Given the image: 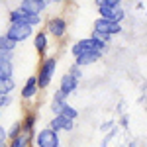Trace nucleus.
Segmentation results:
<instances>
[{
    "label": "nucleus",
    "mask_w": 147,
    "mask_h": 147,
    "mask_svg": "<svg viewBox=\"0 0 147 147\" xmlns=\"http://www.w3.org/2000/svg\"><path fill=\"white\" fill-rule=\"evenodd\" d=\"M14 88V82L12 79H0V94H8Z\"/></svg>",
    "instance_id": "nucleus-14"
},
{
    "label": "nucleus",
    "mask_w": 147,
    "mask_h": 147,
    "mask_svg": "<svg viewBox=\"0 0 147 147\" xmlns=\"http://www.w3.org/2000/svg\"><path fill=\"white\" fill-rule=\"evenodd\" d=\"M28 141H30V136L20 134V136L14 139V145H12V147H26V145H28Z\"/></svg>",
    "instance_id": "nucleus-18"
},
{
    "label": "nucleus",
    "mask_w": 147,
    "mask_h": 147,
    "mask_svg": "<svg viewBox=\"0 0 147 147\" xmlns=\"http://www.w3.org/2000/svg\"><path fill=\"white\" fill-rule=\"evenodd\" d=\"M71 127H73V122L57 114V118L53 120V122H51V127H49V129H53V131H57V129H71Z\"/></svg>",
    "instance_id": "nucleus-9"
},
{
    "label": "nucleus",
    "mask_w": 147,
    "mask_h": 147,
    "mask_svg": "<svg viewBox=\"0 0 147 147\" xmlns=\"http://www.w3.org/2000/svg\"><path fill=\"white\" fill-rule=\"evenodd\" d=\"M65 106H67V104H65V96H63L61 92H57V94H55V98H53V104H51L53 112L59 114L61 110H63V108H65Z\"/></svg>",
    "instance_id": "nucleus-12"
},
{
    "label": "nucleus",
    "mask_w": 147,
    "mask_h": 147,
    "mask_svg": "<svg viewBox=\"0 0 147 147\" xmlns=\"http://www.w3.org/2000/svg\"><path fill=\"white\" fill-rule=\"evenodd\" d=\"M59 116H63V118H67V120L73 122V120L77 118V110H75V108H71V106H65V108L59 112Z\"/></svg>",
    "instance_id": "nucleus-15"
},
{
    "label": "nucleus",
    "mask_w": 147,
    "mask_h": 147,
    "mask_svg": "<svg viewBox=\"0 0 147 147\" xmlns=\"http://www.w3.org/2000/svg\"><path fill=\"white\" fill-rule=\"evenodd\" d=\"M35 90H37V79L32 77V79H28V82H26V86H24V90H22V96L24 98H32L35 94Z\"/></svg>",
    "instance_id": "nucleus-10"
},
{
    "label": "nucleus",
    "mask_w": 147,
    "mask_h": 147,
    "mask_svg": "<svg viewBox=\"0 0 147 147\" xmlns=\"http://www.w3.org/2000/svg\"><path fill=\"white\" fill-rule=\"evenodd\" d=\"M12 63H0V79H10Z\"/></svg>",
    "instance_id": "nucleus-16"
},
{
    "label": "nucleus",
    "mask_w": 147,
    "mask_h": 147,
    "mask_svg": "<svg viewBox=\"0 0 147 147\" xmlns=\"http://www.w3.org/2000/svg\"><path fill=\"white\" fill-rule=\"evenodd\" d=\"M14 47H16V43L10 41L6 35H2V37H0V51H2V53H10Z\"/></svg>",
    "instance_id": "nucleus-13"
},
{
    "label": "nucleus",
    "mask_w": 147,
    "mask_h": 147,
    "mask_svg": "<svg viewBox=\"0 0 147 147\" xmlns=\"http://www.w3.org/2000/svg\"><path fill=\"white\" fill-rule=\"evenodd\" d=\"M6 137H8V134L0 127V147H4V141H6Z\"/></svg>",
    "instance_id": "nucleus-23"
},
{
    "label": "nucleus",
    "mask_w": 147,
    "mask_h": 147,
    "mask_svg": "<svg viewBox=\"0 0 147 147\" xmlns=\"http://www.w3.org/2000/svg\"><path fill=\"white\" fill-rule=\"evenodd\" d=\"M0 63H10V53H2L0 51Z\"/></svg>",
    "instance_id": "nucleus-22"
},
{
    "label": "nucleus",
    "mask_w": 147,
    "mask_h": 147,
    "mask_svg": "<svg viewBox=\"0 0 147 147\" xmlns=\"http://www.w3.org/2000/svg\"><path fill=\"white\" fill-rule=\"evenodd\" d=\"M45 45H47L45 34H37V35H35V49H37V51H43V49H45Z\"/></svg>",
    "instance_id": "nucleus-17"
},
{
    "label": "nucleus",
    "mask_w": 147,
    "mask_h": 147,
    "mask_svg": "<svg viewBox=\"0 0 147 147\" xmlns=\"http://www.w3.org/2000/svg\"><path fill=\"white\" fill-rule=\"evenodd\" d=\"M122 32V26L120 24L112 22V20H104V18H100V20H96L94 22V34L96 35H102V37H110V35H116Z\"/></svg>",
    "instance_id": "nucleus-2"
},
{
    "label": "nucleus",
    "mask_w": 147,
    "mask_h": 147,
    "mask_svg": "<svg viewBox=\"0 0 147 147\" xmlns=\"http://www.w3.org/2000/svg\"><path fill=\"white\" fill-rule=\"evenodd\" d=\"M45 6H47V2H43V0H26V2H22V6H20V12L39 16V12L43 10Z\"/></svg>",
    "instance_id": "nucleus-6"
},
{
    "label": "nucleus",
    "mask_w": 147,
    "mask_h": 147,
    "mask_svg": "<svg viewBox=\"0 0 147 147\" xmlns=\"http://www.w3.org/2000/svg\"><path fill=\"white\" fill-rule=\"evenodd\" d=\"M55 59H47L45 63L41 65V71H39V77H37V86H41V88H45L47 84H49V80L53 77V71H55Z\"/></svg>",
    "instance_id": "nucleus-4"
},
{
    "label": "nucleus",
    "mask_w": 147,
    "mask_h": 147,
    "mask_svg": "<svg viewBox=\"0 0 147 147\" xmlns=\"http://www.w3.org/2000/svg\"><path fill=\"white\" fill-rule=\"evenodd\" d=\"M65 30H67V24L63 22L61 18H55V20H51L49 22V32L57 37H61V35L65 34Z\"/></svg>",
    "instance_id": "nucleus-8"
},
{
    "label": "nucleus",
    "mask_w": 147,
    "mask_h": 147,
    "mask_svg": "<svg viewBox=\"0 0 147 147\" xmlns=\"http://www.w3.org/2000/svg\"><path fill=\"white\" fill-rule=\"evenodd\" d=\"M98 12H100V16L104 20H112V22L120 24L124 20L125 12L124 8L120 6V2H116V0H104V2H98Z\"/></svg>",
    "instance_id": "nucleus-1"
},
{
    "label": "nucleus",
    "mask_w": 147,
    "mask_h": 147,
    "mask_svg": "<svg viewBox=\"0 0 147 147\" xmlns=\"http://www.w3.org/2000/svg\"><path fill=\"white\" fill-rule=\"evenodd\" d=\"M37 145L39 147H59V137L53 129H41L37 134Z\"/></svg>",
    "instance_id": "nucleus-5"
},
{
    "label": "nucleus",
    "mask_w": 147,
    "mask_h": 147,
    "mask_svg": "<svg viewBox=\"0 0 147 147\" xmlns=\"http://www.w3.org/2000/svg\"><path fill=\"white\" fill-rule=\"evenodd\" d=\"M98 59H100V53H84V55L77 57V67H80V65H92Z\"/></svg>",
    "instance_id": "nucleus-11"
},
{
    "label": "nucleus",
    "mask_w": 147,
    "mask_h": 147,
    "mask_svg": "<svg viewBox=\"0 0 147 147\" xmlns=\"http://www.w3.org/2000/svg\"><path fill=\"white\" fill-rule=\"evenodd\" d=\"M10 96H8V94H0V106H8V104H10Z\"/></svg>",
    "instance_id": "nucleus-20"
},
{
    "label": "nucleus",
    "mask_w": 147,
    "mask_h": 147,
    "mask_svg": "<svg viewBox=\"0 0 147 147\" xmlns=\"http://www.w3.org/2000/svg\"><path fill=\"white\" fill-rule=\"evenodd\" d=\"M69 75H71L73 79L77 80V79H79V77H80V71H79V67H73V69H71V73H69Z\"/></svg>",
    "instance_id": "nucleus-21"
},
{
    "label": "nucleus",
    "mask_w": 147,
    "mask_h": 147,
    "mask_svg": "<svg viewBox=\"0 0 147 147\" xmlns=\"http://www.w3.org/2000/svg\"><path fill=\"white\" fill-rule=\"evenodd\" d=\"M75 88H77V80L73 79L71 75H65V77L61 79V90L59 92H61L63 96H67V94H71Z\"/></svg>",
    "instance_id": "nucleus-7"
},
{
    "label": "nucleus",
    "mask_w": 147,
    "mask_h": 147,
    "mask_svg": "<svg viewBox=\"0 0 147 147\" xmlns=\"http://www.w3.org/2000/svg\"><path fill=\"white\" fill-rule=\"evenodd\" d=\"M30 35H32V26H28V24H12L6 37L10 41H14V43H18V41H24Z\"/></svg>",
    "instance_id": "nucleus-3"
},
{
    "label": "nucleus",
    "mask_w": 147,
    "mask_h": 147,
    "mask_svg": "<svg viewBox=\"0 0 147 147\" xmlns=\"http://www.w3.org/2000/svg\"><path fill=\"white\" fill-rule=\"evenodd\" d=\"M20 127H22V125H20V124H14V125H12V127H10V134H8V136H10L12 139H16V137L20 136V134H18V131H20Z\"/></svg>",
    "instance_id": "nucleus-19"
}]
</instances>
